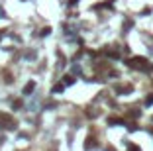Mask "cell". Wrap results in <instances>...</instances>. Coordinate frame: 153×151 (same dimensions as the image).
<instances>
[{
  "instance_id": "6da1fadb",
  "label": "cell",
  "mask_w": 153,
  "mask_h": 151,
  "mask_svg": "<svg viewBox=\"0 0 153 151\" xmlns=\"http://www.w3.org/2000/svg\"><path fill=\"white\" fill-rule=\"evenodd\" d=\"M130 65L135 67V69H143V71H149L151 67L147 65V59L145 57H133L132 61H130Z\"/></svg>"
},
{
  "instance_id": "3957f363",
  "label": "cell",
  "mask_w": 153,
  "mask_h": 151,
  "mask_svg": "<svg viewBox=\"0 0 153 151\" xmlns=\"http://www.w3.org/2000/svg\"><path fill=\"white\" fill-rule=\"evenodd\" d=\"M33 88H35V83L32 80V83H27V85L24 86V94H30V92H32Z\"/></svg>"
},
{
  "instance_id": "ba28073f",
  "label": "cell",
  "mask_w": 153,
  "mask_h": 151,
  "mask_svg": "<svg viewBox=\"0 0 153 151\" xmlns=\"http://www.w3.org/2000/svg\"><path fill=\"white\" fill-rule=\"evenodd\" d=\"M69 2H71V4H75V2H77V0H69Z\"/></svg>"
},
{
  "instance_id": "52a82bcc",
  "label": "cell",
  "mask_w": 153,
  "mask_h": 151,
  "mask_svg": "<svg viewBox=\"0 0 153 151\" xmlns=\"http://www.w3.org/2000/svg\"><path fill=\"white\" fill-rule=\"evenodd\" d=\"M145 104H153V94H151V96H149L147 100H145Z\"/></svg>"
},
{
  "instance_id": "277c9868",
  "label": "cell",
  "mask_w": 153,
  "mask_h": 151,
  "mask_svg": "<svg viewBox=\"0 0 153 151\" xmlns=\"http://www.w3.org/2000/svg\"><path fill=\"white\" fill-rule=\"evenodd\" d=\"M108 124H124V120H120V118H110V120H108Z\"/></svg>"
},
{
  "instance_id": "5b68a950",
  "label": "cell",
  "mask_w": 153,
  "mask_h": 151,
  "mask_svg": "<svg viewBox=\"0 0 153 151\" xmlns=\"http://www.w3.org/2000/svg\"><path fill=\"white\" fill-rule=\"evenodd\" d=\"M63 88H65L63 85H55L53 86V92H63Z\"/></svg>"
},
{
  "instance_id": "7a4b0ae2",
  "label": "cell",
  "mask_w": 153,
  "mask_h": 151,
  "mask_svg": "<svg viewBox=\"0 0 153 151\" xmlns=\"http://www.w3.org/2000/svg\"><path fill=\"white\" fill-rule=\"evenodd\" d=\"M2 124H6V128H14L16 122H12L8 114H0V128H2Z\"/></svg>"
},
{
  "instance_id": "8992f818",
  "label": "cell",
  "mask_w": 153,
  "mask_h": 151,
  "mask_svg": "<svg viewBox=\"0 0 153 151\" xmlns=\"http://www.w3.org/2000/svg\"><path fill=\"white\" fill-rule=\"evenodd\" d=\"M128 151H141L137 145H128Z\"/></svg>"
}]
</instances>
